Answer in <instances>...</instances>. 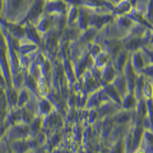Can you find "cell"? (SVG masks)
<instances>
[{"instance_id":"cell-15","label":"cell","mask_w":153,"mask_h":153,"mask_svg":"<svg viewBox=\"0 0 153 153\" xmlns=\"http://www.w3.org/2000/svg\"><path fill=\"white\" fill-rule=\"evenodd\" d=\"M89 18L91 14L89 12L85 9V7H79V16L76 19V27L79 31H85L89 28Z\"/></svg>"},{"instance_id":"cell-14","label":"cell","mask_w":153,"mask_h":153,"mask_svg":"<svg viewBox=\"0 0 153 153\" xmlns=\"http://www.w3.org/2000/svg\"><path fill=\"white\" fill-rule=\"evenodd\" d=\"M129 56H130V52L124 49V50L120 51V54H119V55L112 60V64H114V66H115V69H116L117 74H123L124 68H125V65H126L128 60H129Z\"/></svg>"},{"instance_id":"cell-12","label":"cell","mask_w":153,"mask_h":153,"mask_svg":"<svg viewBox=\"0 0 153 153\" xmlns=\"http://www.w3.org/2000/svg\"><path fill=\"white\" fill-rule=\"evenodd\" d=\"M102 91L105 93H106V96L108 97V100H111V101L114 103H116L117 106L121 107V102H123V97L121 94L119 93V91L115 88V85L112 83H107V84H103L102 87Z\"/></svg>"},{"instance_id":"cell-8","label":"cell","mask_w":153,"mask_h":153,"mask_svg":"<svg viewBox=\"0 0 153 153\" xmlns=\"http://www.w3.org/2000/svg\"><path fill=\"white\" fill-rule=\"evenodd\" d=\"M114 16L111 13L110 14H91L89 18V27L94 28V30L100 31L101 28H103L105 26L107 25L110 21H112Z\"/></svg>"},{"instance_id":"cell-18","label":"cell","mask_w":153,"mask_h":153,"mask_svg":"<svg viewBox=\"0 0 153 153\" xmlns=\"http://www.w3.org/2000/svg\"><path fill=\"white\" fill-rule=\"evenodd\" d=\"M38 100V114H41L42 116H47L50 115L52 111H54V105L50 102V100L47 97H40Z\"/></svg>"},{"instance_id":"cell-32","label":"cell","mask_w":153,"mask_h":153,"mask_svg":"<svg viewBox=\"0 0 153 153\" xmlns=\"http://www.w3.org/2000/svg\"><path fill=\"white\" fill-rule=\"evenodd\" d=\"M147 153H153V144L147 147Z\"/></svg>"},{"instance_id":"cell-35","label":"cell","mask_w":153,"mask_h":153,"mask_svg":"<svg viewBox=\"0 0 153 153\" xmlns=\"http://www.w3.org/2000/svg\"><path fill=\"white\" fill-rule=\"evenodd\" d=\"M46 1H47V0H46Z\"/></svg>"},{"instance_id":"cell-28","label":"cell","mask_w":153,"mask_h":153,"mask_svg":"<svg viewBox=\"0 0 153 153\" xmlns=\"http://www.w3.org/2000/svg\"><path fill=\"white\" fill-rule=\"evenodd\" d=\"M10 128L8 125V124L4 121L3 124H0V142H1L4 138H5V135H7V131H8V129Z\"/></svg>"},{"instance_id":"cell-2","label":"cell","mask_w":153,"mask_h":153,"mask_svg":"<svg viewBox=\"0 0 153 153\" xmlns=\"http://www.w3.org/2000/svg\"><path fill=\"white\" fill-rule=\"evenodd\" d=\"M152 31H149L144 36H140V37H135V36H128L125 38H123V46L124 49L129 52H134V51H138V50H142L143 47H146L149 41L152 40Z\"/></svg>"},{"instance_id":"cell-1","label":"cell","mask_w":153,"mask_h":153,"mask_svg":"<svg viewBox=\"0 0 153 153\" xmlns=\"http://www.w3.org/2000/svg\"><path fill=\"white\" fill-rule=\"evenodd\" d=\"M45 4H46V0H33L30 4V8H28L27 13L19 21V23L22 26H25V25L36 26V23L40 21V18L45 14Z\"/></svg>"},{"instance_id":"cell-34","label":"cell","mask_w":153,"mask_h":153,"mask_svg":"<svg viewBox=\"0 0 153 153\" xmlns=\"http://www.w3.org/2000/svg\"><path fill=\"white\" fill-rule=\"evenodd\" d=\"M32 1H33V0H28V4H31Z\"/></svg>"},{"instance_id":"cell-25","label":"cell","mask_w":153,"mask_h":153,"mask_svg":"<svg viewBox=\"0 0 153 153\" xmlns=\"http://www.w3.org/2000/svg\"><path fill=\"white\" fill-rule=\"evenodd\" d=\"M144 18L147 22L153 27V0H148L146 5V12H144Z\"/></svg>"},{"instance_id":"cell-19","label":"cell","mask_w":153,"mask_h":153,"mask_svg":"<svg viewBox=\"0 0 153 153\" xmlns=\"http://www.w3.org/2000/svg\"><path fill=\"white\" fill-rule=\"evenodd\" d=\"M138 103V98L135 97L134 92H129L126 96L123 97V102H121V107L125 111H131V110H135Z\"/></svg>"},{"instance_id":"cell-9","label":"cell","mask_w":153,"mask_h":153,"mask_svg":"<svg viewBox=\"0 0 153 153\" xmlns=\"http://www.w3.org/2000/svg\"><path fill=\"white\" fill-rule=\"evenodd\" d=\"M129 59H130V63H131V66L134 68V70H135L138 74H140V71L144 69V66L147 65V57L143 54V51L138 50V51L131 52Z\"/></svg>"},{"instance_id":"cell-30","label":"cell","mask_w":153,"mask_h":153,"mask_svg":"<svg viewBox=\"0 0 153 153\" xmlns=\"http://www.w3.org/2000/svg\"><path fill=\"white\" fill-rule=\"evenodd\" d=\"M143 139H146V142H147V144L148 146H152L153 144V131L152 130H149V129H146V133H144V138Z\"/></svg>"},{"instance_id":"cell-16","label":"cell","mask_w":153,"mask_h":153,"mask_svg":"<svg viewBox=\"0 0 153 153\" xmlns=\"http://www.w3.org/2000/svg\"><path fill=\"white\" fill-rule=\"evenodd\" d=\"M133 9H134L133 5L128 1V0H121L120 3H117V4H115V5H114L112 10H111V14H112V16H117V17L128 16V14L130 13Z\"/></svg>"},{"instance_id":"cell-21","label":"cell","mask_w":153,"mask_h":153,"mask_svg":"<svg viewBox=\"0 0 153 153\" xmlns=\"http://www.w3.org/2000/svg\"><path fill=\"white\" fill-rule=\"evenodd\" d=\"M31 101V92L26 87H22L18 92V101H17V108H22Z\"/></svg>"},{"instance_id":"cell-3","label":"cell","mask_w":153,"mask_h":153,"mask_svg":"<svg viewBox=\"0 0 153 153\" xmlns=\"http://www.w3.org/2000/svg\"><path fill=\"white\" fill-rule=\"evenodd\" d=\"M63 116L57 112V111H52L50 115H47L44 119V125H42V131H44L46 135L52 131V133H56V130L59 128L63 126Z\"/></svg>"},{"instance_id":"cell-24","label":"cell","mask_w":153,"mask_h":153,"mask_svg":"<svg viewBox=\"0 0 153 153\" xmlns=\"http://www.w3.org/2000/svg\"><path fill=\"white\" fill-rule=\"evenodd\" d=\"M110 61H111V57L108 56V54H106V52H101L98 56H96L93 59V66H96L97 69H102L105 65H107Z\"/></svg>"},{"instance_id":"cell-27","label":"cell","mask_w":153,"mask_h":153,"mask_svg":"<svg viewBox=\"0 0 153 153\" xmlns=\"http://www.w3.org/2000/svg\"><path fill=\"white\" fill-rule=\"evenodd\" d=\"M140 74L143 76H146L147 79H153V64H147L144 66V69L140 71Z\"/></svg>"},{"instance_id":"cell-11","label":"cell","mask_w":153,"mask_h":153,"mask_svg":"<svg viewBox=\"0 0 153 153\" xmlns=\"http://www.w3.org/2000/svg\"><path fill=\"white\" fill-rule=\"evenodd\" d=\"M63 70H64V74H65V78H66V82L70 85H74L75 80H76V75H75V69H74V64L71 63V60L69 57L66 59H63Z\"/></svg>"},{"instance_id":"cell-17","label":"cell","mask_w":153,"mask_h":153,"mask_svg":"<svg viewBox=\"0 0 153 153\" xmlns=\"http://www.w3.org/2000/svg\"><path fill=\"white\" fill-rule=\"evenodd\" d=\"M44 119L45 116H42L41 114L36 115L33 117V120L30 124V138H35L42 131V125H44Z\"/></svg>"},{"instance_id":"cell-29","label":"cell","mask_w":153,"mask_h":153,"mask_svg":"<svg viewBox=\"0 0 153 153\" xmlns=\"http://www.w3.org/2000/svg\"><path fill=\"white\" fill-rule=\"evenodd\" d=\"M124 152H125V147L123 144V140H119L111 151V153H124Z\"/></svg>"},{"instance_id":"cell-26","label":"cell","mask_w":153,"mask_h":153,"mask_svg":"<svg viewBox=\"0 0 153 153\" xmlns=\"http://www.w3.org/2000/svg\"><path fill=\"white\" fill-rule=\"evenodd\" d=\"M88 46H89L88 54L92 56L93 59H94L96 56H98V55L102 52V46H101V45H98V44H93V45H92V44H89Z\"/></svg>"},{"instance_id":"cell-4","label":"cell","mask_w":153,"mask_h":153,"mask_svg":"<svg viewBox=\"0 0 153 153\" xmlns=\"http://www.w3.org/2000/svg\"><path fill=\"white\" fill-rule=\"evenodd\" d=\"M69 4L65 0H47L45 4V14L50 16H66Z\"/></svg>"},{"instance_id":"cell-23","label":"cell","mask_w":153,"mask_h":153,"mask_svg":"<svg viewBox=\"0 0 153 153\" xmlns=\"http://www.w3.org/2000/svg\"><path fill=\"white\" fill-rule=\"evenodd\" d=\"M116 25L120 27L121 30L129 32V31L131 30V27L135 25V23H134L133 19H130L128 16H120V17H117V19H116Z\"/></svg>"},{"instance_id":"cell-13","label":"cell","mask_w":153,"mask_h":153,"mask_svg":"<svg viewBox=\"0 0 153 153\" xmlns=\"http://www.w3.org/2000/svg\"><path fill=\"white\" fill-rule=\"evenodd\" d=\"M116 75H117V71L115 69L112 61H110L107 65H105L101 69V80L103 84L112 83V80L116 78Z\"/></svg>"},{"instance_id":"cell-20","label":"cell","mask_w":153,"mask_h":153,"mask_svg":"<svg viewBox=\"0 0 153 153\" xmlns=\"http://www.w3.org/2000/svg\"><path fill=\"white\" fill-rule=\"evenodd\" d=\"M112 84L115 85V88L119 91V93L121 94V97H124V96H126L129 93L126 79H125V76H124L123 74H117L116 78L112 80Z\"/></svg>"},{"instance_id":"cell-5","label":"cell","mask_w":153,"mask_h":153,"mask_svg":"<svg viewBox=\"0 0 153 153\" xmlns=\"http://www.w3.org/2000/svg\"><path fill=\"white\" fill-rule=\"evenodd\" d=\"M5 138L8 142L27 139V138H30V125H27V124H17V125L10 126L8 129Z\"/></svg>"},{"instance_id":"cell-10","label":"cell","mask_w":153,"mask_h":153,"mask_svg":"<svg viewBox=\"0 0 153 153\" xmlns=\"http://www.w3.org/2000/svg\"><path fill=\"white\" fill-rule=\"evenodd\" d=\"M25 38L38 47L42 45V35L37 31L35 25H25Z\"/></svg>"},{"instance_id":"cell-6","label":"cell","mask_w":153,"mask_h":153,"mask_svg":"<svg viewBox=\"0 0 153 153\" xmlns=\"http://www.w3.org/2000/svg\"><path fill=\"white\" fill-rule=\"evenodd\" d=\"M55 25H56V16L44 14V16L40 18V21L36 23V28H37V31L44 36L45 33H47L50 30H52V28L55 27Z\"/></svg>"},{"instance_id":"cell-31","label":"cell","mask_w":153,"mask_h":153,"mask_svg":"<svg viewBox=\"0 0 153 153\" xmlns=\"http://www.w3.org/2000/svg\"><path fill=\"white\" fill-rule=\"evenodd\" d=\"M0 153H8V140L7 138L0 142Z\"/></svg>"},{"instance_id":"cell-22","label":"cell","mask_w":153,"mask_h":153,"mask_svg":"<svg viewBox=\"0 0 153 153\" xmlns=\"http://www.w3.org/2000/svg\"><path fill=\"white\" fill-rule=\"evenodd\" d=\"M79 16V7L78 5H71L66 14V26H76V19Z\"/></svg>"},{"instance_id":"cell-33","label":"cell","mask_w":153,"mask_h":153,"mask_svg":"<svg viewBox=\"0 0 153 153\" xmlns=\"http://www.w3.org/2000/svg\"><path fill=\"white\" fill-rule=\"evenodd\" d=\"M134 153H147V151H144V149H140V148H139V149L135 151Z\"/></svg>"},{"instance_id":"cell-7","label":"cell","mask_w":153,"mask_h":153,"mask_svg":"<svg viewBox=\"0 0 153 153\" xmlns=\"http://www.w3.org/2000/svg\"><path fill=\"white\" fill-rule=\"evenodd\" d=\"M103 45L106 46V54H108V56L111 57V61L120 54L121 50H124L123 41L117 40V38H107L103 42Z\"/></svg>"}]
</instances>
